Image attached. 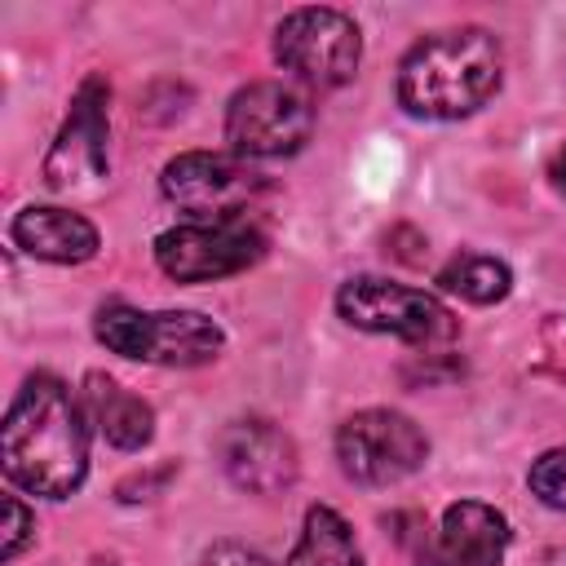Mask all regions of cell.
Returning <instances> with one entry per match:
<instances>
[{"mask_svg": "<svg viewBox=\"0 0 566 566\" xmlns=\"http://www.w3.org/2000/svg\"><path fill=\"white\" fill-rule=\"evenodd\" d=\"M164 199L190 221H248V212L265 199V181L239 155L186 150L159 172Z\"/></svg>", "mask_w": 566, "mask_h": 566, "instance_id": "obj_7", "label": "cell"}, {"mask_svg": "<svg viewBox=\"0 0 566 566\" xmlns=\"http://www.w3.org/2000/svg\"><path fill=\"white\" fill-rule=\"evenodd\" d=\"M438 287L460 296V301H473V305H491V301H504L509 287H513V274L504 261L495 256H482V252H460L451 256L442 270H438Z\"/></svg>", "mask_w": 566, "mask_h": 566, "instance_id": "obj_16", "label": "cell"}, {"mask_svg": "<svg viewBox=\"0 0 566 566\" xmlns=\"http://www.w3.org/2000/svg\"><path fill=\"white\" fill-rule=\"evenodd\" d=\"M93 336L111 354L155 367H199L212 363L226 345V332L199 310H137L124 301L97 310Z\"/></svg>", "mask_w": 566, "mask_h": 566, "instance_id": "obj_3", "label": "cell"}, {"mask_svg": "<svg viewBox=\"0 0 566 566\" xmlns=\"http://www.w3.org/2000/svg\"><path fill=\"white\" fill-rule=\"evenodd\" d=\"M274 57L292 80L310 88H340L358 75L363 31L349 13L327 9V4L292 9L274 27Z\"/></svg>", "mask_w": 566, "mask_h": 566, "instance_id": "obj_5", "label": "cell"}, {"mask_svg": "<svg viewBox=\"0 0 566 566\" xmlns=\"http://www.w3.org/2000/svg\"><path fill=\"white\" fill-rule=\"evenodd\" d=\"M203 566H274V562L261 557L256 548H243V544H212L203 553Z\"/></svg>", "mask_w": 566, "mask_h": 566, "instance_id": "obj_19", "label": "cell"}, {"mask_svg": "<svg viewBox=\"0 0 566 566\" xmlns=\"http://www.w3.org/2000/svg\"><path fill=\"white\" fill-rule=\"evenodd\" d=\"M336 314L358 332L398 336L416 349H438L455 340V318L438 296L376 274L345 279L336 292Z\"/></svg>", "mask_w": 566, "mask_h": 566, "instance_id": "obj_4", "label": "cell"}, {"mask_svg": "<svg viewBox=\"0 0 566 566\" xmlns=\"http://www.w3.org/2000/svg\"><path fill=\"white\" fill-rule=\"evenodd\" d=\"M217 455H221V469L234 486L252 491V495H279L296 482V469H301V455H296V442L287 429H279L274 420H261V416H243V420H230L217 438Z\"/></svg>", "mask_w": 566, "mask_h": 566, "instance_id": "obj_11", "label": "cell"}, {"mask_svg": "<svg viewBox=\"0 0 566 566\" xmlns=\"http://www.w3.org/2000/svg\"><path fill=\"white\" fill-rule=\"evenodd\" d=\"M548 181H553V190L566 199V142L553 150V159H548Z\"/></svg>", "mask_w": 566, "mask_h": 566, "instance_id": "obj_20", "label": "cell"}, {"mask_svg": "<svg viewBox=\"0 0 566 566\" xmlns=\"http://www.w3.org/2000/svg\"><path fill=\"white\" fill-rule=\"evenodd\" d=\"M562 327H566V314H562Z\"/></svg>", "mask_w": 566, "mask_h": 566, "instance_id": "obj_22", "label": "cell"}, {"mask_svg": "<svg viewBox=\"0 0 566 566\" xmlns=\"http://www.w3.org/2000/svg\"><path fill=\"white\" fill-rule=\"evenodd\" d=\"M9 239L35 256V261H53V265H80L97 256V226L71 208H53V203H27L13 226Z\"/></svg>", "mask_w": 566, "mask_h": 566, "instance_id": "obj_13", "label": "cell"}, {"mask_svg": "<svg viewBox=\"0 0 566 566\" xmlns=\"http://www.w3.org/2000/svg\"><path fill=\"white\" fill-rule=\"evenodd\" d=\"M31 535H35V517L27 513V504L18 495H4V562H13Z\"/></svg>", "mask_w": 566, "mask_h": 566, "instance_id": "obj_18", "label": "cell"}, {"mask_svg": "<svg viewBox=\"0 0 566 566\" xmlns=\"http://www.w3.org/2000/svg\"><path fill=\"white\" fill-rule=\"evenodd\" d=\"M526 486H531V495H535L539 504H548V509H562V513H566V447L544 451V455L531 464Z\"/></svg>", "mask_w": 566, "mask_h": 566, "instance_id": "obj_17", "label": "cell"}, {"mask_svg": "<svg viewBox=\"0 0 566 566\" xmlns=\"http://www.w3.org/2000/svg\"><path fill=\"white\" fill-rule=\"evenodd\" d=\"M84 411L93 416V424L102 429V438L119 451H142L155 433V411L146 398L128 394L119 380L111 376H88L84 380Z\"/></svg>", "mask_w": 566, "mask_h": 566, "instance_id": "obj_14", "label": "cell"}, {"mask_svg": "<svg viewBox=\"0 0 566 566\" xmlns=\"http://www.w3.org/2000/svg\"><path fill=\"white\" fill-rule=\"evenodd\" d=\"M504 80L500 40L486 27H447L398 62V106L416 119H464L482 111Z\"/></svg>", "mask_w": 566, "mask_h": 566, "instance_id": "obj_2", "label": "cell"}, {"mask_svg": "<svg viewBox=\"0 0 566 566\" xmlns=\"http://www.w3.org/2000/svg\"><path fill=\"white\" fill-rule=\"evenodd\" d=\"M336 460L340 473L358 486H394L429 460V438L411 416L389 407H367L340 420Z\"/></svg>", "mask_w": 566, "mask_h": 566, "instance_id": "obj_8", "label": "cell"}, {"mask_svg": "<svg viewBox=\"0 0 566 566\" xmlns=\"http://www.w3.org/2000/svg\"><path fill=\"white\" fill-rule=\"evenodd\" d=\"M509 517L482 500H455L442 509L438 531L424 539L416 566H500L509 553Z\"/></svg>", "mask_w": 566, "mask_h": 566, "instance_id": "obj_12", "label": "cell"}, {"mask_svg": "<svg viewBox=\"0 0 566 566\" xmlns=\"http://www.w3.org/2000/svg\"><path fill=\"white\" fill-rule=\"evenodd\" d=\"M265 256V234L252 221H181L155 239V265L177 283L239 274Z\"/></svg>", "mask_w": 566, "mask_h": 566, "instance_id": "obj_10", "label": "cell"}, {"mask_svg": "<svg viewBox=\"0 0 566 566\" xmlns=\"http://www.w3.org/2000/svg\"><path fill=\"white\" fill-rule=\"evenodd\" d=\"M544 566H566V548H553V553H548V562H544Z\"/></svg>", "mask_w": 566, "mask_h": 566, "instance_id": "obj_21", "label": "cell"}, {"mask_svg": "<svg viewBox=\"0 0 566 566\" xmlns=\"http://www.w3.org/2000/svg\"><path fill=\"white\" fill-rule=\"evenodd\" d=\"M287 566H367V562L354 539V526L336 509L310 504L301 522V539L287 553Z\"/></svg>", "mask_w": 566, "mask_h": 566, "instance_id": "obj_15", "label": "cell"}, {"mask_svg": "<svg viewBox=\"0 0 566 566\" xmlns=\"http://www.w3.org/2000/svg\"><path fill=\"white\" fill-rule=\"evenodd\" d=\"M0 464L4 478L35 500H66L80 491L88 473V420L57 376L35 371L22 380L4 416Z\"/></svg>", "mask_w": 566, "mask_h": 566, "instance_id": "obj_1", "label": "cell"}, {"mask_svg": "<svg viewBox=\"0 0 566 566\" xmlns=\"http://www.w3.org/2000/svg\"><path fill=\"white\" fill-rule=\"evenodd\" d=\"M314 133V106L296 84L256 80L239 88L226 106V142L239 159H283L296 155Z\"/></svg>", "mask_w": 566, "mask_h": 566, "instance_id": "obj_9", "label": "cell"}, {"mask_svg": "<svg viewBox=\"0 0 566 566\" xmlns=\"http://www.w3.org/2000/svg\"><path fill=\"white\" fill-rule=\"evenodd\" d=\"M111 177V84L88 75L44 155V186L57 195H97Z\"/></svg>", "mask_w": 566, "mask_h": 566, "instance_id": "obj_6", "label": "cell"}]
</instances>
